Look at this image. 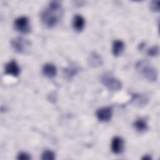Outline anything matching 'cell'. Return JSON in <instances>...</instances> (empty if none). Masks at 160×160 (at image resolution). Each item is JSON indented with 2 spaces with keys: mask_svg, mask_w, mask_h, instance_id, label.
I'll use <instances>...</instances> for the list:
<instances>
[{
  "mask_svg": "<svg viewBox=\"0 0 160 160\" xmlns=\"http://www.w3.org/2000/svg\"><path fill=\"white\" fill-rule=\"evenodd\" d=\"M131 101L138 105H144L146 104V102L147 101V99L142 96H141L140 94H134L132 99Z\"/></svg>",
  "mask_w": 160,
  "mask_h": 160,
  "instance_id": "14",
  "label": "cell"
},
{
  "mask_svg": "<svg viewBox=\"0 0 160 160\" xmlns=\"http://www.w3.org/2000/svg\"><path fill=\"white\" fill-rule=\"evenodd\" d=\"M159 48L158 46H152L151 48L149 49L147 52L148 54L151 57L158 56L159 54Z\"/></svg>",
  "mask_w": 160,
  "mask_h": 160,
  "instance_id": "16",
  "label": "cell"
},
{
  "mask_svg": "<svg viewBox=\"0 0 160 160\" xmlns=\"http://www.w3.org/2000/svg\"><path fill=\"white\" fill-rule=\"evenodd\" d=\"M14 26L16 31L23 34H27L31 31L29 20L26 16H21L17 18L14 22Z\"/></svg>",
  "mask_w": 160,
  "mask_h": 160,
  "instance_id": "5",
  "label": "cell"
},
{
  "mask_svg": "<svg viewBox=\"0 0 160 160\" xmlns=\"http://www.w3.org/2000/svg\"><path fill=\"white\" fill-rule=\"evenodd\" d=\"M134 127L136 129V131L139 132H144L148 128L146 121L142 118L137 119L134 123Z\"/></svg>",
  "mask_w": 160,
  "mask_h": 160,
  "instance_id": "13",
  "label": "cell"
},
{
  "mask_svg": "<svg viewBox=\"0 0 160 160\" xmlns=\"http://www.w3.org/2000/svg\"><path fill=\"white\" fill-rule=\"evenodd\" d=\"M96 114L99 121L102 122H106L111 119L112 110L110 107H104L99 109L96 111Z\"/></svg>",
  "mask_w": 160,
  "mask_h": 160,
  "instance_id": "6",
  "label": "cell"
},
{
  "mask_svg": "<svg viewBox=\"0 0 160 160\" xmlns=\"http://www.w3.org/2000/svg\"><path fill=\"white\" fill-rule=\"evenodd\" d=\"M101 81L109 90L118 91L122 89V84L120 80L112 76L110 74L106 73L101 78Z\"/></svg>",
  "mask_w": 160,
  "mask_h": 160,
  "instance_id": "3",
  "label": "cell"
},
{
  "mask_svg": "<svg viewBox=\"0 0 160 160\" xmlns=\"http://www.w3.org/2000/svg\"><path fill=\"white\" fill-rule=\"evenodd\" d=\"M142 159H145V160H150V159H152V158L151 157V156H149V155H148V154H146V155H144V156L142 157Z\"/></svg>",
  "mask_w": 160,
  "mask_h": 160,
  "instance_id": "20",
  "label": "cell"
},
{
  "mask_svg": "<svg viewBox=\"0 0 160 160\" xmlns=\"http://www.w3.org/2000/svg\"><path fill=\"white\" fill-rule=\"evenodd\" d=\"M111 148V151L114 154H121L124 149L123 139L119 136H115L112 139Z\"/></svg>",
  "mask_w": 160,
  "mask_h": 160,
  "instance_id": "8",
  "label": "cell"
},
{
  "mask_svg": "<svg viewBox=\"0 0 160 160\" xmlns=\"http://www.w3.org/2000/svg\"><path fill=\"white\" fill-rule=\"evenodd\" d=\"M124 49V43L121 40H115L112 43V51L114 56L121 55Z\"/></svg>",
  "mask_w": 160,
  "mask_h": 160,
  "instance_id": "12",
  "label": "cell"
},
{
  "mask_svg": "<svg viewBox=\"0 0 160 160\" xmlns=\"http://www.w3.org/2000/svg\"><path fill=\"white\" fill-rule=\"evenodd\" d=\"M42 74L47 78H54L57 73V69L56 66L51 63H47L44 65L42 69Z\"/></svg>",
  "mask_w": 160,
  "mask_h": 160,
  "instance_id": "10",
  "label": "cell"
},
{
  "mask_svg": "<svg viewBox=\"0 0 160 160\" xmlns=\"http://www.w3.org/2000/svg\"><path fill=\"white\" fill-rule=\"evenodd\" d=\"M41 159L43 160H53L55 159V154L51 150L44 151L41 155Z\"/></svg>",
  "mask_w": 160,
  "mask_h": 160,
  "instance_id": "15",
  "label": "cell"
},
{
  "mask_svg": "<svg viewBox=\"0 0 160 160\" xmlns=\"http://www.w3.org/2000/svg\"><path fill=\"white\" fill-rule=\"evenodd\" d=\"M5 73L13 77H17L20 73V68L16 61L12 60L6 64Z\"/></svg>",
  "mask_w": 160,
  "mask_h": 160,
  "instance_id": "7",
  "label": "cell"
},
{
  "mask_svg": "<svg viewBox=\"0 0 160 160\" xmlns=\"http://www.w3.org/2000/svg\"><path fill=\"white\" fill-rule=\"evenodd\" d=\"M159 1H152L150 5L151 9L154 12H159Z\"/></svg>",
  "mask_w": 160,
  "mask_h": 160,
  "instance_id": "17",
  "label": "cell"
},
{
  "mask_svg": "<svg viewBox=\"0 0 160 160\" xmlns=\"http://www.w3.org/2000/svg\"><path fill=\"white\" fill-rule=\"evenodd\" d=\"M136 68L141 74L149 81H156L158 78V73L154 68L146 61H139L136 64Z\"/></svg>",
  "mask_w": 160,
  "mask_h": 160,
  "instance_id": "2",
  "label": "cell"
},
{
  "mask_svg": "<svg viewBox=\"0 0 160 160\" xmlns=\"http://www.w3.org/2000/svg\"><path fill=\"white\" fill-rule=\"evenodd\" d=\"M18 159H21V160H29L31 159V156L29 154L25 152H21L20 153L18 154Z\"/></svg>",
  "mask_w": 160,
  "mask_h": 160,
  "instance_id": "18",
  "label": "cell"
},
{
  "mask_svg": "<svg viewBox=\"0 0 160 160\" xmlns=\"http://www.w3.org/2000/svg\"><path fill=\"white\" fill-rule=\"evenodd\" d=\"M64 72L66 73V76L69 78H71L72 76H74V74L76 73V69H72V68H69V69H66L64 70Z\"/></svg>",
  "mask_w": 160,
  "mask_h": 160,
  "instance_id": "19",
  "label": "cell"
},
{
  "mask_svg": "<svg viewBox=\"0 0 160 160\" xmlns=\"http://www.w3.org/2000/svg\"><path fill=\"white\" fill-rule=\"evenodd\" d=\"M11 43L13 49L19 54L25 53L31 45L30 41L22 37H17L12 39Z\"/></svg>",
  "mask_w": 160,
  "mask_h": 160,
  "instance_id": "4",
  "label": "cell"
},
{
  "mask_svg": "<svg viewBox=\"0 0 160 160\" xmlns=\"http://www.w3.org/2000/svg\"><path fill=\"white\" fill-rule=\"evenodd\" d=\"M88 63L90 66L96 68L102 64V59L99 54L96 52H92L91 53L88 58Z\"/></svg>",
  "mask_w": 160,
  "mask_h": 160,
  "instance_id": "11",
  "label": "cell"
},
{
  "mask_svg": "<svg viewBox=\"0 0 160 160\" xmlns=\"http://www.w3.org/2000/svg\"><path fill=\"white\" fill-rule=\"evenodd\" d=\"M62 16V8L58 1H52L41 14L42 22L48 28L54 27Z\"/></svg>",
  "mask_w": 160,
  "mask_h": 160,
  "instance_id": "1",
  "label": "cell"
},
{
  "mask_svg": "<svg viewBox=\"0 0 160 160\" xmlns=\"http://www.w3.org/2000/svg\"><path fill=\"white\" fill-rule=\"evenodd\" d=\"M85 26V19L80 14H76L72 20V26L77 32H81L83 30Z\"/></svg>",
  "mask_w": 160,
  "mask_h": 160,
  "instance_id": "9",
  "label": "cell"
}]
</instances>
